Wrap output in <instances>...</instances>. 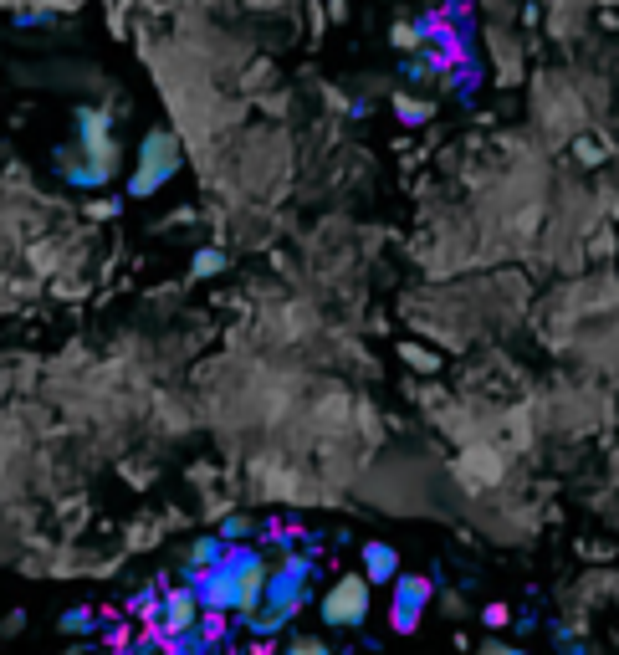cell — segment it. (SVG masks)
<instances>
[{"label": "cell", "instance_id": "obj_21", "mask_svg": "<svg viewBox=\"0 0 619 655\" xmlns=\"http://www.w3.org/2000/svg\"><path fill=\"white\" fill-rule=\"evenodd\" d=\"M420 41H425V31H415V26H400V31H394V47H420Z\"/></svg>", "mask_w": 619, "mask_h": 655}, {"label": "cell", "instance_id": "obj_4", "mask_svg": "<svg viewBox=\"0 0 619 655\" xmlns=\"http://www.w3.org/2000/svg\"><path fill=\"white\" fill-rule=\"evenodd\" d=\"M180 169H185V144L180 134H174L169 123H154L144 128V139L134 144V164H128V200H154L164 185L180 180Z\"/></svg>", "mask_w": 619, "mask_h": 655}, {"label": "cell", "instance_id": "obj_1", "mask_svg": "<svg viewBox=\"0 0 619 655\" xmlns=\"http://www.w3.org/2000/svg\"><path fill=\"white\" fill-rule=\"evenodd\" d=\"M123 164V144H118V113L103 103H77L72 108V128L67 139L52 149V169L67 190H87L98 195L118 180Z\"/></svg>", "mask_w": 619, "mask_h": 655}, {"label": "cell", "instance_id": "obj_2", "mask_svg": "<svg viewBox=\"0 0 619 655\" xmlns=\"http://www.w3.org/2000/svg\"><path fill=\"white\" fill-rule=\"evenodd\" d=\"M267 579H272V558L267 553H256L246 543H231V553L215 563V569L205 574H190L185 584L200 589V604L215 609V615H256V604L267 599Z\"/></svg>", "mask_w": 619, "mask_h": 655}, {"label": "cell", "instance_id": "obj_24", "mask_svg": "<svg viewBox=\"0 0 619 655\" xmlns=\"http://www.w3.org/2000/svg\"><path fill=\"white\" fill-rule=\"evenodd\" d=\"M62 655H77V650H62Z\"/></svg>", "mask_w": 619, "mask_h": 655}, {"label": "cell", "instance_id": "obj_12", "mask_svg": "<svg viewBox=\"0 0 619 655\" xmlns=\"http://www.w3.org/2000/svg\"><path fill=\"white\" fill-rule=\"evenodd\" d=\"M231 267V256L220 251V246H200L195 256H190V277H200V282H210V277H220Z\"/></svg>", "mask_w": 619, "mask_h": 655}, {"label": "cell", "instance_id": "obj_25", "mask_svg": "<svg viewBox=\"0 0 619 655\" xmlns=\"http://www.w3.org/2000/svg\"><path fill=\"white\" fill-rule=\"evenodd\" d=\"M0 640H6V635H0Z\"/></svg>", "mask_w": 619, "mask_h": 655}, {"label": "cell", "instance_id": "obj_3", "mask_svg": "<svg viewBox=\"0 0 619 655\" xmlns=\"http://www.w3.org/2000/svg\"><path fill=\"white\" fill-rule=\"evenodd\" d=\"M318 563L313 558H302V553H287L282 563H272V579H267V599L256 604V615H246L241 625L256 635V640H267V635H282L307 604L318 599Z\"/></svg>", "mask_w": 619, "mask_h": 655}, {"label": "cell", "instance_id": "obj_18", "mask_svg": "<svg viewBox=\"0 0 619 655\" xmlns=\"http://www.w3.org/2000/svg\"><path fill=\"white\" fill-rule=\"evenodd\" d=\"M282 655H333V650H328V640H318V635H297V640H287Z\"/></svg>", "mask_w": 619, "mask_h": 655}, {"label": "cell", "instance_id": "obj_10", "mask_svg": "<svg viewBox=\"0 0 619 655\" xmlns=\"http://www.w3.org/2000/svg\"><path fill=\"white\" fill-rule=\"evenodd\" d=\"M456 471L466 476V487H492L502 476V461H497V451H466Z\"/></svg>", "mask_w": 619, "mask_h": 655}, {"label": "cell", "instance_id": "obj_19", "mask_svg": "<svg viewBox=\"0 0 619 655\" xmlns=\"http://www.w3.org/2000/svg\"><path fill=\"white\" fill-rule=\"evenodd\" d=\"M476 655H527V650H517L507 640H486V645H476Z\"/></svg>", "mask_w": 619, "mask_h": 655}, {"label": "cell", "instance_id": "obj_23", "mask_svg": "<svg viewBox=\"0 0 619 655\" xmlns=\"http://www.w3.org/2000/svg\"><path fill=\"white\" fill-rule=\"evenodd\" d=\"M26 625V615H21V609H11V615H6V625H0V635H16Z\"/></svg>", "mask_w": 619, "mask_h": 655}, {"label": "cell", "instance_id": "obj_9", "mask_svg": "<svg viewBox=\"0 0 619 655\" xmlns=\"http://www.w3.org/2000/svg\"><path fill=\"white\" fill-rule=\"evenodd\" d=\"M231 553V543L220 538V533H200V538H190V548H185V574H205V569H215L220 558Z\"/></svg>", "mask_w": 619, "mask_h": 655}, {"label": "cell", "instance_id": "obj_5", "mask_svg": "<svg viewBox=\"0 0 619 655\" xmlns=\"http://www.w3.org/2000/svg\"><path fill=\"white\" fill-rule=\"evenodd\" d=\"M369 609H374V584H369L364 569L359 574H338L323 589V599H318V615H323L328 630H359L369 620Z\"/></svg>", "mask_w": 619, "mask_h": 655}, {"label": "cell", "instance_id": "obj_15", "mask_svg": "<svg viewBox=\"0 0 619 655\" xmlns=\"http://www.w3.org/2000/svg\"><path fill=\"white\" fill-rule=\"evenodd\" d=\"M400 354H405V364H410L415 374H435V369H440V354H430L425 343H405Z\"/></svg>", "mask_w": 619, "mask_h": 655}, {"label": "cell", "instance_id": "obj_22", "mask_svg": "<svg viewBox=\"0 0 619 655\" xmlns=\"http://www.w3.org/2000/svg\"><path fill=\"white\" fill-rule=\"evenodd\" d=\"M507 620H512V615H507V604H486V625H492V630L507 625Z\"/></svg>", "mask_w": 619, "mask_h": 655}, {"label": "cell", "instance_id": "obj_13", "mask_svg": "<svg viewBox=\"0 0 619 655\" xmlns=\"http://www.w3.org/2000/svg\"><path fill=\"white\" fill-rule=\"evenodd\" d=\"M128 615H139L144 625L159 630V615H164V589H139L134 599H128Z\"/></svg>", "mask_w": 619, "mask_h": 655}, {"label": "cell", "instance_id": "obj_16", "mask_svg": "<svg viewBox=\"0 0 619 655\" xmlns=\"http://www.w3.org/2000/svg\"><path fill=\"white\" fill-rule=\"evenodd\" d=\"M215 533H220V538H226V543H246V538L256 533V522H251V517H241V512H231V517H226V522H220V528H215Z\"/></svg>", "mask_w": 619, "mask_h": 655}, {"label": "cell", "instance_id": "obj_17", "mask_svg": "<svg viewBox=\"0 0 619 655\" xmlns=\"http://www.w3.org/2000/svg\"><path fill=\"white\" fill-rule=\"evenodd\" d=\"M394 108H400V123H430V103L425 98H394Z\"/></svg>", "mask_w": 619, "mask_h": 655}, {"label": "cell", "instance_id": "obj_11", "mask_svg": "<svg viewBox=\"0 0 619 655\" xmlns=\"http://www.w3.org/2000/svg\"><path fill=\"white\" fill-rule=\"evenodd\" d=\"M98 609L93 604H72V609H62V620H57V630L62 635H98Z\"/></svg>", "mask_w": 619, "mask_h": 655}, {"label": "cell", "instance_id": "obj_20", "mask_svg": "<svg viewBox=\"0 0 619 655\" xmlns=\"http://www.w3.org/2000/svg\"><path fill=\"white\" fill-rule=\"evenodd\" d=\"M87 215H98V221H113V215H118V200H87Z\"/></svg>", "mask_w": 619, "mask_h": 655}, {"label": "cell", "instance_id": "obj_6", "mask_svg": "<svg viewBox=\"0 0 619 655\" xmlns=\"http://www.w3.org/2000/svg\"><path fill=\"white\" fill-rule=\"evenodd\" d=\"M389 625H394V635H415L420 630V620H425V609H430V599H435V584L425 579V574H400L389 584Z\"/></svg>", "mask_w": 619, "mask_h": 655}, {"label": "cell", "instance_id": "obj_14", "mask_svg": "<svg viewBox=\"0 0 619 655\" xmlns=\"http://www.w3.org/2000/svg\"><path fill=\"white\" fill-rule=\"evenodd\" d=\"M215 645H220V640H215V635H205V630L195 625L190 635L169 640V645H164V655H215Z\"/></svg>", "mask_w": 619, "mask_h": 655}, {"label": "cell", "instance_id": "obj_8", "mask_svg": "<svg viewBox=\"0 0 619 655\" xmlns=\"http://www.w3.org/2000/svg\"><path fill=\"white\" fill-rule=\"evenodd\" d=\"M359 558H364V574H369V584H374V589H389L394 579L405 574V563H400V548H394V543H379V538H369Z\"/></svg>", "mask_w": 619, "mask_h": 655}, {"label": "cell", "instance_id": "obj_7", "mask_svg": "<svg viewBox=\"0 0 619 655\" xmlns=\"http://www.w3.org/2000/svg\"><path fill=\"white\" fill-rule=\"evenodd\" d=\"M200 620H205V604H200V589H195V584H174V589H164V615H159V635H164V645H169V640H180V635H190Z\"/></svg>", "mask_w": 619, "mask_h": 655}]
</instances>
